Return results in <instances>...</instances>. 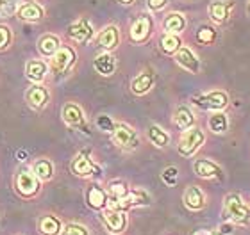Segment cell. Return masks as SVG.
<instances>
[{"instance_id": "obj_1", "label": "cell", "mask_w": 250, "mask_h": 235, "mask_svg": "<svg viewBox=\"0 0 250 235\" xmlns=\"http://www.w3.org/2000/svg\"><path fill=\"white\" fill-rule=\"evenodd\" d=\"M48 63V75H52L54 80H61L68 77L77 63V50L70 43H62L61 48L54 54L52 57L47 59Z\"/></svg>"}, {"instance_id": "obj_2", "label": "cell", "mask_w": 250, "mask_h": 235, "mask_svg": "<svg viewBox=\"0 0 250 235\" xmlns=\"http://www.w3.org/2000/svg\"><path fill=\"white\" fill-rule=\"evenodd\" d=\"M43 183L38 180V177L32 173L31 166H21L16 169L13 177V189L15 193L23 199H34L42 193Z\"/></svg>"}, {"instance_id": "obj_3", "label": "cell", "mask_w": 250, "mask_h": 235, "mask_svg": "<svg viewBox=\"0 0 250 235\" xmlns=\"http://www.w3.org/2000/svg\"><path fill=\"white\" fill-rule=\"evenodd\" d=\"M61 118L68 128H72V130L79 132V134H83V136H91L86 112H84V109L77 102H66V104L62 105Z\"/></svg>"}, {"instance_id": "obj_4", "label": "cell", "mask_w": 250, "mask_h": 235, "mask_svg": "<svg viewBox=\"0 0 250 235\" xmlns=\"http://www.w3.org/2000/svg\"><path fill=\"white\" fill-rule=\"evenodd\" d=\"M204 143H206V134L200 127L195 125L181 134L177 143V153L184 159H189L204 146Z\"/></svg>"}, {"instance_id": "obj_5", "label": "cell", "mask_w": 250, "mask_h": 235, "mask_svg": "<svg viewBox=\"0 0 250 235\" xmlns=\"http://www.w3.org/2000/svg\"><path fill=\"white\" fill-rule=\"evenodd\" d=\"M224 216L230 223L247 225L250 221V207L241 199L240 194L230 193L224 198Z\"/></svg>"}, {"instance_id": "obj_6", "label": "cell", "mask_w": 250, "mask_h": 235, "mask_svg": "<svg viewBox=\"0 0 250 235\" xmlns=\"http://www.w3.org/2000/svg\"><path fill=\"white\" fill-rule=\"evenodd\" d=\"M111 136H113V143L124 152H134L140 148V134L134 127H130L125 121L115 123V130L111 132Z\"/></svg>"}, {"instance_id": "obj_7", "label": "cell", "mask_w": 250, "mask_h": 235, "mask_svg": "<svg viewBox=\"0 0 250 235\" xmlns=\"http://www.w3.org/2000/svg\"><path fill=\"white\" fill-rule=\"evenodd\" d=\"M154 34V18L150 13H141L129 27V39L134 45H145Z\"/></svg>"}, {"instance_id": "obj_8", "label": "cell", "mask_w": 250, "mask_h": 235, "mask_svg": "<svg viewBox=\"0 0 250 235\" xmlns=\"http://www.w3.org/2000/svg\"><path fill=\"white\" fill-rule=\"evenodd\" d=\"M70 171L75 177L89 180V178H99L102 169L99 167V164H95V161L89 155V150H81L70 162Z\"/></svg>"}, {"instance_id": "obj_9", "label": "cell", "mask_w": 250, "mask_h": 235, "mask_svg": "<svg viewBox=\"0 0 250 235\" xmlns=\"http://www.w3.org/2000/svg\"><path fill=\"white\" fill-rule=\"evenodd\" d=\"M66 34L70 37V41L75 45H88L95 37V29L88 16H79L68 25Z\"/></svg>"}, {"instance_id": "obj_10", "label": "cell", "mask_w": 250, "mask_h": 235, "mask_svg": "<svg viewBox=\"0 0 250 235\" xmlns=\"http://www.w3.org/2000/svg\"><path fill=\"white\" fill-rule=\"evenodd\" d=\"M95 43L102 52H115L116 48L120 47L122 43V32L120 27L116 23H109V25L102 27L97 34H95Z\"/></svg>"}, {"instance_id": "obj_11", "label": "cell", "mask_w": 250, "mask_h": 235, "mask_svg": "<svg viewBox=\"0 0 250 235\" xmlns=\"http://www.w3.org/2000/svg\"><path fill=\"white\" fill-rule=\"evenodd\" d=\"M191 104L202 110H213V112L214 110H224L229 105V94L222 91V89H218V91H211V93L193 96Z\"/></svg>"}, {"instance_id": "obj_12", "label": "cell", "mask_w": 250, "mask_h": 235, "mask_svg": "<svg viewBox=\"0 0 250 235\" xmlns=\"http://www.w3.org/2000/svg\"><path fill=\"white\" fill-rule=\"evenodd\" d=\"M23 98H25V104L29 105L31 109L43 110V109H47V105L50 104L52 93H50V89H48L45 84H31V86L27 88Z\"/></svg>"}, {"instance_id": "obj_13", "label": "cell", "mask_w": 250, "mask_h": 235, "mask_svg": "<svg viewBox=\"0 0 250 235\" xmlns=\"http://www.w3.org/2000/svg\"><path fill=\"white\" fill-rule=\"evenodd\" d=\"M15 16L20 21H25V23H38V21L45 20L47 9L38 0H29V2L18 4V7L15 9Z\"/></svg>"}, {"instance_id": "obj_14", "label": "cell", "mask_w": 250, "mask_h": 235, "mask_svg": "<svg viewBox=\"0 0 250 235\" xmlns=\"http://www.w3.org/2000/svg\"><path fill=\"white\" fill-rule=\"evenodd\" d=\"M100 216H102V221H104L107 232L113 235H118L122 232H125L127 228V212L118 209H113V207H105L104 210H100Z\"/></svg>"}, {"instance_id": "obj_15", "label": "cell", "mask_w": 250, "mask_h": 235, "mask_svg": "<svg viewBox=\"0 0 250 235\" xmlns=\"http://www.w3.org/2000/svg\"><path fill=\"white\" fill-rule=\"evenodd\" d=\"M62 45V37L61 34H56V32H43L42 36L36 39V50L40 54V57L43 59H50L54 54L58 52Z\"/></svg>"}, {"instance_id": "obj_16", "label": "cell", "mask_w": 250, "mask_h": 235, "mask_svg": "<svg viewBox=\"0 0 250 235\" xmlns=\"http://www.w3.org/2000/svg\"><path fill=\"white\" fill-rule=\"evenodd\" d=\"M84 198H86V203H88L89 209L97 210V212L104 210L105 207L109 205V194H107L105 187H102V185L97 182L89 183L88 189H86Z\"/></svg>"}, {"instance_id": "obj_17", "label": "cell", "mask_w": 250, "mask_h": 235, "mask_svg": "<svg viewBox=\"0 0 250 235\" xmlns=\"http://www.w3.org/2000/svg\"><path fill=\"white\" fill-rule=\"evenodd\" d=\"M25 78L31 84H45L48 78V63L43 57H32L25 64Z\"/></svg>"}, {"instance_id": "obj_18", "label": "cell", "mask_w": 250, "mask_h": 235, "mask_svg": "<svg viewBox=\"0 0 250 235\" xmlns=\"http://www.w3.org/2000/svg\"><path fill=\"white\" fill-rule=\"evenodd\" d=\"M232 7H234L232 0H213L208 7L209 20L213 21L214 25H224L229 21Z\"/></svg>"}, {"instance_id": "obj_19", "label": "cell", "mask_w": 250, "mask_h": 235, "mask_svg": "<svg viewBox=\"0 0 250 235\" xmlns=\"http://www.w3.org/2000/svg\"><path fill=\"white\" fill-rule=\"evenodd\" d=\"M36 230L40 235H61L62 230H64V223L61 221L59 216L47 212V214H42L38 217Z\"/></svg>"}, {"instance_id": "obj_20", "label": "cell", "mask_w": 250, "mask_h": 235, "mask_svg": "<svg viewBox=\"0 0 250 235\" xmlns=\"http://www.w3.org/2000/svg\"><path fill=\"white\" fill-rule=\"evenodd\" d=\"M193 171L198 178H204V180H222L224 178L222 167L209 159H197L193 162Z\"/></svg>"}, {"instance_id": "obj_21", "label": "cell", "mask_w": 250, "mask_h": 235, "mask_svg": "<svg viewBox=\"0 0 250 235\" xmlns=\"http://www.w3.org/2000/svg\"><path fill=\"white\" fill-rule=\"evenodd\" d=\"M173 59H175V63L181 68L189 72V73L197 75L200 72V59H198L197 54L193 52V48L186 47V45H183V47L179 48L177 52H175V55H173Z\"/></svg>"}, {"instance_id": "obj_22", "label": "cell", "mask_w": 250, "mask_h": 235, "mask_svg": "<svg viewBox=\"0 0 250 235\" xmlns=\"http://www.w3.org/2000/svg\"><path fill=\"white\" fill-rule=\"evenodd\" d=\"M154 84H156V73H154V70L146 68L130 80V91L136 96H143L154 88Z\"/></svg>"}, {"instance_id": "obj_23", "label": "cell", "mask_w": 250, "mask_h": 235, "mask_svg": "<svg viewBox=\"0 0 250 235\" xmlns=\"http://www.w3.org/2000/svg\"><path fill=\"white\" fill-rule=\"evenodd\" d=\"M31 169L42 183L50 182L56 177V164L48 157H38V159H34V162L31 164Z\"/></svg>"}, {"instance_id": "obj_24", "label": "cell", "mask_w": 250, "mask_h": 235, "mask_svg": "<svg viewBox=\"0 0 250 235\" xmlns=\"http://www.w3.org/2000/svg\"><path fill=\"white\" fill-rule=\"evenodd\" d=\"M161 27H163V32H168V34H179V36H181V34L186 31L188 20L183 13L172 11V13H167V15L163 16Z\"/></svg>"}, {"instance_id": "obj_25", "label": "cell", "mask_w": 250, "mask_h": 235, "mask_svg": "<svg viewBox=\"0 0 250 235\" xmlns=\"http://www.w3.org/2000/svg\"><path fill=\"white\" fill-rule=\"evenodd\" d=\"M183 201L188 210H193V212L202 210L206 207V193L198 185H189L183 194Z\"/></svg>"}, {"instance_id": "obj_26", "label": "cell", "mask_w": 250, "mask_h": 235, "mask_svg": "<svg viewBox=\"0 0 250 235\" xmlns=\"http://www.w3.org/2000/svg\"><path fill=\"white\" fill-rule=\"evenodd\" d=\"M95 72L102 77H111L116 72V57L113 52H100L93 59Z\"/></svg>"}, {"instance_id": "obj_27", "label": "cell", "mask_w": 250, "mask_h": 235, "mask_svg": "<svg viewBox=\"0 0 250 235\" xmlns=\"http://www.w3.org/2000/svg\"><path fill=\"white\" fill-rule=\"evenodd\" d=\"M173 125L183 132L197 125L195 112L191 110L189 105H179L177 109H175V112H173Z\"/></svg>"}, {"instance_id": "obj_28", "label": "cell", "mask_w": 250, "mask_h": 235, "mask_svg": "<svg viewBox=\"0 0 250 235\" xmlns=\"http://www.w3.org/2000/svg\"><path fill=\"white\" fill-rule=\"evenodd\" d=\"M183 47V37L179 34H168V32H163L161 37H159V50H161L165 55H175L179 48Z\"/></svg>"}, {"instance_id": "obj_29", "label": "cell", "mask_w": 250, "mask_h": 235, "mask_svg": "<svg viewBox=\"0 0 250 235\" xmlns=\"http://www.w3.org/2000/svg\"><path fill=\"white\" fill-rule=\"evenodd\" d=\"M130 185L125 180H122V178H115V180H111L109 183H107V187H105V191H107V194H109V201H118V199H124L127 194L130 193Z\"/></svg>"}, {"instance_id": "obj_30", "label": "cell", "mask_w": 250, "mask_h": 235, "mask_svg": "<svg viewBox=\"0 0 250 235\" xmlns=\"http://www.w3.org/2000/svg\"><path fill=\"white\" fill-rule=\"evenodd\" d=\"M146 137H148V141L157 148H167L170 145V134H168L163 127L159 125H150L148 127V130H146Z\"/></svg>"}, {"instance_id": "obj_31", "label": "cell", "mask_w": 250, "mask_h": 235, "mask_svg": "<svg viewBox=\"0 0 250 235\" xmlns=\"http://www.w3.org/2000/svg\"><path fill=\"white\" fill-rule=\"evenodd\" d=\"M208 128L213 134H225L229 128V120L224 110H214L213 114L209 116L208 120Z\"/></svg>"}, {"instance_id": "obj_32", "label": "cell", "mask_w": 250, "mask_h": 235, "mask_svg": "<svg viewBox=\"0 0 250 235\" xmlns=\"http://www.w3.org/2000/svg\"><path fill=\"white\" fill-rule=\"evenodd\" d=\"M216 37H218V31L213 25H200L197 29V34H195V39L200 45H213L216 41Z\"/></svg>"}, {"instance_id": "obj_33", "label": "cell", "mask_w": 250, "mask_h": 235, "mask_svg": "<svg viewBox=\"0 0 250 235\" xmlns=\"http://www.w3.org/2000/svg\"><path fill=\"white\" fill-rule=\"evenodd\" d=\"M15 43V32L7 23H0V52L9 50Z\"/></svg>"}, {"instance_id": "obj_34", "label": "cell", "mask_w": 250, "mask_h": 235, "mask_svg": "<svg viewBox=\"0 0 250 235\" xmlns=\"http://www.w3.org/2000/svg\"><path fill=\"white\" fill-rule=\"evenodd\" d=\"M115 123L116 121H113V118L107 114H99L97 120H95L97 128H99L100 132H105V134H111V132L115 130Z\"/></svg>"}, {"instance_id": "obj_35", "label": "cell", "mask_w": 250, "mask_h": 235, "mask_svg": "<svg viewBox=\"0 0 250 235\" xmlns=\"http://www.w3.org/2000/svg\"><path fill=\"white\" fill-rule=\"evenodd\" d=\"M61 235H89V230L81 223H68Z\"/></svg>"}, {"instance_id": "obj_36", "label": "cell", "mask_w": 250, "mask_h": 235, "mask_svg": "<svg viewBox=\"0 0 250 235\" xmlns=\"http://www.w3.org/2000/svg\"><path fill=\"white\" fill-rule=\"evenodd\" d=\"M161 178L167 185H175V183H177V178H179V169L175 166L165 167V171L161 173Z\"/></svg>"}, {"instance_id": "obj_37", "label": "cell", "mask_w": 250, "mask_h": 235, "mask_svg": "<svg viewBox=\"0 0 250 235\" xmlns=\"http://www.w3.org/2000/svg\"><path fill=\"white\" fill-rule=\"evenodd\" d=\"M168 5V0H146V7L152 11V13H159Z\"/></svg>"}, {"instance_id": "obj_38", "label": "cell", "mask_w": 250, "mask_h": 235, "mask_svg": "<svg viewBox=\"0 0 250 235\" xmlns=\"http://www.w3.org/2000/svg\"><path fill=\"white\" fill-rule=\"evenodd\" d=\"M120 5H125V7H130V5L136 4V0H116Z\"/></svg>"}, {"instance_id": "obj_39", "label": "cell", "mask_w": 250, "mask_h": 235, "mask_svg": "<svg viewBox=\"0 0 250 235\" xmlns=\"http://www.w3.org/2000/svg\"><path fill=\"white\" fill-rule=\"evenodd\" d=\"M193 235H211V230H197L193 232Z\"/></svg>"}, {"instance_id": "obj_40", "label": "cell", "mask_w": 250, "mask_h": 235, "mask_svg": "<svg viewBox=\"0 0 250 235\" xmlns=\"http://www.w3.org/2000/svg\"><path fill=\"white\" fill-rule=\"evenodd\" d=\"M211 235H224V234H222V232H216V230H213V232H211Z\"/></svg>"}, {"instance_id": "obj_41", "label": "cell", "mask_w": 250, "mask_h": 235, "mask_svg": "<svg viewBox=\"0 0 250 235\" xmlns=\"http://www.w3.org/2000/svg\"><path fill=\"white\" fill-rule=\"evenodd\" d=\"M249 4H250V0H249Z\"/></svg>"}, {"instance_id": "obj_42", "label": "cell", "mask_w": 250, "mask_h": 235, "mask_svg": "<svg viewBox=\"0 0 250 235\" xmlns=\"http://www.w3.org/2000/svg\"><path fill=\"white\" fill-rule=\"evenodd\" d=\"M109 235H113V234H109Z\"/></svg>"}]
</instances>
